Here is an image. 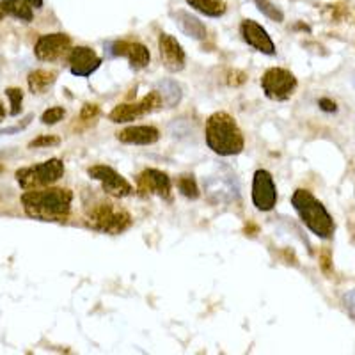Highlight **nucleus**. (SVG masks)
I'll return each instance as SVG.
<instances>
[{
	"label": "nucleus",
	"mask_w": 355,
	"mask_h": 355,
	"mask_svg": "<svg viewBox=\"0 0 355 355\" xmlns=\"http://www.w3.org/2000/svg\"><path fill=\"white\" fill-rule=\"evenodd\" d=\"M20 201L28 217L44 222H64L71 211L73 194L68 189H36L27 190Z\"/></svg>",
	"instance_id": "f257e3e1"
},
{
	"label": "nucleus",
	"mask_w": 355,
	"mask_h": 355,
	"mask_svg": "<svg viewBox=\"0 0 355 355\" xmlns=\"http://www.w3.org/2000/svg\"><path fill=\"white\" fill-rule=\"evenodd\" d=\"M206 144L220 157L242 153L245 141L236 121L227 112H215L208 117L205 128Z\"/></svg>",
	"instance_id": "f03ea898"
},
{
	"label": "nucleus",
	"mask_w": 355,
	"mask_h": 355,
	"mask_svg": "<svg viewBox=\"0 0 355 355\" xmlns=\"http://www.w3.org/2000/svg\"><path fill=\"white\" fill-rule=\"evenodd\" d=\"M291 206L299 214L304 226L322 240H331L336 233V222L329 210L318 199L313 196L311 190L297 189L291 196Z\"/></svg>",
	"instance_id": "7ed1b4c3"
},
{
	"label": "nucleus",
	"mask_w": 355,
	"mask_h": 355,
	"mask_svg": "<svg viewBox=\"0 0 355 355\" xmlns=\"http://www.w3.org/2000/svg\"><path fill=\"white\" fill-rule=\"evenodd\" d=\"M87 224L101 233L119 234L132 226V215L112 202H96L87 210Z\"/></svg>",
	"instance_id": "20e7f679"
},
{
	"label": "nucleus",
	"mask_w": 355,
	"mask_h": 355,
	"mask_svg": "<svg viewBox=\"0 0 355 355\" xmlns=\"http://www.w3.org/2000/svg\"><path fill=\"white\" fill-rule=\"evenodd\" d=\"M64 174V164L59 158H50L43 164L17 171V182L24 190H36L59 182Z\"/></svg>",
	"instance_id": "39448f33"
},
{
	"label": "nucleus",
	"mask_w": 355,
	"mask_h": 355,
	"mask_svg": "<svg viewBox=\"0 0 355 355\" xmlns=\"http://www.w3.org/2000/svg\"><path fill=\"white\" fill-rule=\"evenodd\" d=\"M205 190L214 205H230L240 198V183L230 169H218L205 178Z\"/></svg>",
	"instance_id": "423d86ee"
},
{
	"label": "nucleus",
	"mask_w": 355,
	"mask_h": 355,
	"mask_svg": "<svg viewBox=\"0 0 355 355\" xmlns=\"http://www.w3.org/2000/svg\"><path fill=\"white\" fill-rule=\"evenodd\" d=\"M297 85H299V82H297L293 73L284 68L266 69L265 75L261 77L263 93L266 94L268 100L274 101H286L295 93Z\"/></svg>",
	"instance_id": "0eeeda50"
},
{
	"label": "nucleus",
	"mask_w": 355,
	"mask_h": 355,
	"mask_svg": "<svg viewBox=\"0 0 355 355\" xmlns=\"http://www.w3.org/2000/svg\"><path fill=\"white\" fill-rule=\"evenodd\" d=\"M164 105V101H162V96L158 91H153V93L146 94L141 101L137 103H121V105H117L112 112L109 114L110 121L112 123H128V121H135L137 117L144 116V114H150L158 110L160 107Z\"/></svg>",
	"instance_id": "6e6552de"
},
{
	"label": "nucleus",
	"mask_w": 355,
	"mask_h": 355,
	"mask_svg": "<svg viewBox=\"0 0 355 355\" xmlns=\"http://www.w3.org/2000/svg\"><path fill=\"white\" fill-rule=\"evenodd\" d=\"M252 202L259 211H270L277 205V189L268 171L258 169L252 178Z\"/></svg>",
	"instance_id": "1a4fd4ad"
},
{
	"label": "nucleus",
	"mask_w": 355,
	"mask_h": 355,
	"mask_svg": "<svg viewBox=\"0 0 355 355\" xmlns=\"http://www.w3.org/2000/svg\"><path fill=\"white\" fill-rule=\"evenodd\" d=\"M89 176L101 183L103 190L112 198H126L133 192L132 185L126 182L121 174L109 166H94L89 167Z\"/></svg>",
	"instance_id": "9d476101"
},
{
	"label": "nucleus",
	"mask_w": 355,
	"mask_h": 355,
	"mask_svg": "<svg viewBox=\"0 0 355 355\" xmlns=\"http://www.w3.org/2000/svg\"><path fill=\"white\" fill-rule=\"evenodd\" d=\"M71 46V40H69L68 34L55 33V34H44L40 40L36 41V46H34V53L40 61L52 62L57 61L59 57L64 55L66 52Z\"/></svg>",
	"instance_id": "9b49d317"
},
{
	"label": "nucleus",
	"mask_w": 355,
	"mask_h": 355,
	"mask_svg": "<svg viewBox=\"0 0 355 355\" xmlns=\"http://www.w3.org/2000/svg\"><path fill=\"white\" fill-rule=\"evenodd\" d=\"M137 190L142 198L157 194L164 199H171V178L164 171L146 169L139 174Z\"/></svg>",
	"instance_id": "f8f14e48"
},
{
	"label": "nucleus",
	"mask_w": 355,
	"mask_h": 355,
	"mask_svg": "<svg viewBox=\"0 0 355 355\" xmlns=\"http://www.w3.org/2000/svg\"><path fill=\"white\" fill-rule=\"evenodd\" d=\"M109 53L114 57H126L133 69H142L150 64V50L137 41H116L109 44Z\"/></svg>",
	"instance_id": "ddd939ff"
},
{
	"label": "nucleus",
	"mask_w": 355,
	"mask_h": 355,
	"mask_svg": "<svg viewBox=\"0 0 355 355\" xmlns=\"http://www.w3.org/2000/svg\"><path fill=\"white\" fill-rule=\"evenodd\" d=\"M240 34H242L243 41L250 44L252 49L258 52L265 53V55H275V44L272 37L268 36L265 28L254 20H243L240 25Z\"/></svg>",
	"instance_id": "4468645a"
},
{
	"label": "nucleus",
	"mask_w": 355,
	"mask_h": 355,
	"mask_svg": "<svg viewBox=\"0 0 355 355\" xmlns=\"http://www.w3.org/2000/svg\"><path fill=\"white\" fill-rule=\"evenodd\" d=\"M158 50H160L162 64L166 66L167 71L178 73L185 68V52L176 37H173L171 34H162L158 40Z\"/></svg>",
	"instance_id": "2eb2a0df"
},
{
	"label": "nucleus",
	"mask_w": 355,
	"mask_h": 355,
	"mask_svg": "<svg viewBox=\"0 0 355 355\" xmlns=\"http://www.w3.org/2000/svg\"><path fill=\"white\" fill-rule=\"evenodd\" d=\"M100 66L101 59L89 46H77L69 53V69L75 77H91Z\"/></svg>",
	"instance_id": "dca6fc26"
},
{
	"label": "nucleus",
	"mask_w": 355,
	"mask_h": 355,
	"mask_svg": "<svg viewBox=\"0 0 355 355\" xmlns=\"http://www.w3.org/2000/svg\"><path fill=\"white\" fill-rule=\"evenodd\" d=\"M117 139L125 144H137V146H148L155 144L160 139V132L155 126L139 125V126H128V128L121 130L117 133Z\"/></svg>",
	"instance_id": "f3484780"
},
{
	"label": "nucleus",
	"mask_w": 355,
	"mask_h": 355,
	"mask_svg": "<svg viewBox=\"0 0 355 355\" xmlns=\"http://www.w3.org/2000/svg\"><path fill=\"white\" fill-rule=\"evenodd\" d=\"M174 18H176V25L185 36L198 41L206 40L208 31H206L205 24H202L198 17H194V15H190V12L187 11H178L176 15H174Z\"/></svg>",
	"instance_id": "a211bd4d"
},
{
	"label": "nucleus",
	"mask_w": 355,
	"mask_h": 355,
	"mask_svg": "<svg viewBox=\"0 0 355 355\" xmlns=\"http://www.w3.org/2000/svg\"><path fill=\"white\" fill-rule=\"evenodd\" d=\"M0 11L4 12V15H9V17H15L18 20L25 21H33L34 12L31 6H27L21 0H0Z\"/></svg>",
	"instance_id": "6ab92c4d"
},
{
	"label": "nucleus",
	"mask_w": 355,
	"mask_h": 355,
	"mask_svg": "<svg viewBox=\"0 0 355 355\" xmlns=\"http://www.w3.org/2000/svg\"><path fill=\"white\" fill-rule=\"evenodd\" d=\"M55 78H57L55 71H49V69H36V71H33L27 77L28 89H31L34 94H41L44 93L50 85H53Z\"/></svg>",
	"instance_id": "aec40b11"
},
{
	"label": "nucleus",
	"mask_w": 355,
	"mask_h": 355,
	"mask_svg": "<svg viewBox=\"0 0 355 355\" xmlns=\"http://www.w3.org/2000/svg\"><path fill=\"white\" fill-rule=\"evenodd\" d=\"M158 93H160L162 96V101L166 103L169 109H174V107H178V103L182 101V87H180V84L174 80H169V78H164V80L158 82Z\"/></svg>",
	"instance_id": "412c9836"
},
{
	"label": "nucleus",
	"mask_w": 355,
	"mask_h": 355,
	"mask_svg": "<svg viewBox=\"0 0 355 355\" xmlns=\"http://www.w3.org/2000/svg\"><path fill=\"white\" fill-rule=\"evenodd\" d=\"M187 4L210 18H218L226 12V2L224 0H187Z\"/></svg>",
	"instance_id": "4be33fe9"
},
{
	"label": "nucleus",
	"mask_w": 355,
	"mask_h": 355,
	"mask_svg": "<svg viewBox=\"0 0 355 355\" xmlns=\"http://www.w3.org/2000/svg\"><path fill=\"white\" fill-rule=\"evenodd\" d=\"M254 2H256V6H258L259 11H261L266 18H270L272 21H283L284 20L283 11H281V9H279L274 2H270V0H254Z\"/></svg>",
	"instance_id": "5701e85b"
},
{
	"label": "nucleus",
	"mask_w": 355,
	"mask_h": 355,
	"mask_svg": "<svg viewBox=\"0 0 355 355\" xmlns=\"http://www.w3.org/2000/svg\"><path fill=\"white\" fill-rule=\"evenodd\" d=\"M178 189L185 196L187 199H198L199 198V189L198 183L192 176H182L178 180Z\"/></svg>",
	"instance_id": "b1692460"
},
{
	"label": "nucleus",
	"mask_w": 355,
	"mask_h": 355,
	"mask_svg": "<svg viewBox=\"0 0 355 355\" xmlns=\"http://www.w3.org/2000/svg\"><path fill=\"white\" fill-rule=\"evenodd\" d=\"M6 96L11 101V110L9 114L11 116H18L21 112V101H24V91L17 87H9L6 89Z\"/></svg>",
	"instance_id": "393cba45"
},
{
	"label": "nucleus",
	"mask_w": 355,
	"mask_h": 355,
	"mask_svg": "<svg viewBox=\"0 0 355 355\" xmlns=\"http://www.w3.org/2000/svg\"><path fill=\"white\" fill-rule=\"evenodd\" d=\"M66 116V110L62 107H50L49 110H44L41 116V121L44 125H55V123L62 121V117Z\"/></svg>",
	"instance_id": "a878e982"
},
{
	"label": "nucleus",
	"mask_w": 355,
	"mask_h": 355,
	"mask_svg": "<svg viewBox=\"0 0 355 355\" xmlns=\"http://www.w3.org/2000/svg\"><path fill=\"white\" fill-rule=\"evenodd\" d=\"M61 144V139L57 135H41V137L34 139L28 148H46V146H59Z\"/></svg>",
	"instance_id": "bb28decb"
},
{
	"label": "nucleus",
	"mask_w": 355,
	"mask_h": 355,
	"mask_svg": "<svg viewBox=\"0 0 355 355\" xmlns=\"http://www.w3.org/2000/svg\"><path fill=\"white\" fill-rule=\"evenodd\" d=\"M245 80H247V75L245 71H242V69H230V71H227L226 82L227 85H231V87H239V85L245 84Z\"/></svg>",
	"instance_id": "cd10ccee"
},
{
	"label": "nucleus",
	"mask_w": 355,
	"mask_h": 355,
	"mask_svg": "<svg viewBox=\"0 0 355 355\" xmlns=\"http://www.w3.org/2000/svg\"><path fill=\"white\" fill-rule=\"evenodd\" d=\"M98 112H100L98 105H93V103H87V105H84V109H82L80 119H82V121H93L94 117L98 116Z\"/></svg>",
	"instance_id": "c85d7f7f"
},
{
	"label": "nucleus",
	"mask_w": 355,
	"mask_h": 355,
	"mask_svg": "<svg viewBox=\"0 0 355 355\" xmlns=\"http://www.w3.org/2000/svg\"><path fill=\"white\" fill-rule=\"evenodd\" d=\"M345 307H347L348 315L355 320V290L348 291V293L345 295Z\"/></svg>",
	"instance_id": "c756f323"
},
{
	"label": "nucleus",
	"mask_w": 355,
	"mask_h": 355,
	"mask_svg": "<svg viewBox=\"0 0 355 355\" xmlns=\"http://www.w3.org/2000/svg\"><path fill=\"white\" fill-rule=\"evenodd\" d=\"M318 107L323 110V112H329V114H332V112H336V110H338L336 101H332L331 98H320Z\"/></svg>",
	"instance_id": "7c9ffc66"
},
{
	"label": "nucleus",
	"mask_w": 355,
	"mask_h": 355,
	"mask_svg": "<svg viewBox=\"0 0 355 355\" xmlns=\"http://www.w3.org/2000/svg\"><path fill=\"white\" fill-rule=\"evenodd\" d=\"M320 265H322V270L325 272V274L331 272V252H329V250H325V252L320 256Z\"/></svg>",
	"instance_id": "2f4dec72"
},
{
	"label": "nucleus",
	"mask_w": 355,
	"mask_h": 355,
	"mask_svg": "<svg viewBox=\"0 0 355 355\" xmlns=\"http://www.w3.org/2000/svg\"><path fill=\"white\" fill-rule=\"evenodd\" d=\"M21 2H25V4L31 6V8H36V9L43 8V0H21Z\"/></svg>",
	"instance_id": "473e14b6"
},
{
	"label": "nucleus",
	"mask_w": 355,
	"mask_h": 355,
	"mask_svg": "<svg viewBox=\"0 0 355 355\" xmlns=\"http://www.w3.org/2000/svg\"><path fill=\"white\" fill-rule=\"evenodd\" d=\"M4 117H6V109H4V105L0 103V121H2Z\"/></svg>",
	"instance_id": "72a5a7b5"
},
{
	"label": "nucleus",
	"mask_w": 355,
	"mask_h": 355,
	"mask_svg": "<svg viewBox=\"0 0 355 355\" xmlns=\"http://www.w3.org/2000/svg\"><path fill=\"white\" fill-rule=\"evenodd\" d=\"M2 18H4V12L0 11V21H2Z\"/></svg>",
	"instance_id": "f704fd0d"
},
{
	"label": "nucleus",
	"mask_w": 355,
	"mask_h": 355,
	"mask_svg": "<svg viewBox=\"0 0 355 355\" xmlns=\"http://www.w3.org/2000/svg\"><path fill=\"white\" fill-rule=\"evenodd\" d=\"M0 173H2V167H0Z\"/></svg>",
	"instance_id": "c9c22d12"
}]
</instances>
